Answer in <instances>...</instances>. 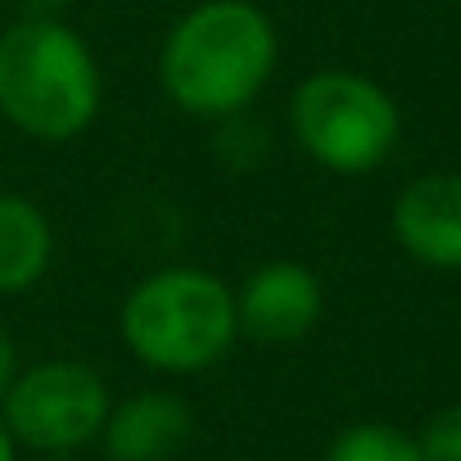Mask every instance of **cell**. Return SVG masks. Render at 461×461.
Wrapping results in <instances>:
<instances>
[{"label": "cell", "mask_w": 461, "mask_h": 461, "mask_svg": "<svg viewBox=\"0 0 461 461\" xmlns=\"http://www.w3.org/2000/svg\"><path fill=\"white\" fill-rule=\"evenodd\" d=\"M281 59L276 23L254 0H199L158 50V86L190 118H236L272 82Z\"/></svg>", "instance_id": "obj_1"}, {"label": "cell", "mask_w": 461, "mask_h": 461, "mask_svg": "<svg viewBox=\"0 0 461 461\" xmlns=\"http://www.w3.org/2000/svg\"><path fill=\"white\" fill-rule=\"evenodd\" d=\"M104 100L91 46L55 14H28L0 32V118L59 145L82 136Z\"/></svg>", "instance_id": "obj_2"}, {"label": "cell", "mask_w": 461, "mask_h": 461, "mask_svg": "<svg viewBox=\"0 0 461 461\" xmlns=\"http://www.w3.org/2000/svg\"><path fill=\"white\" fill-rule=\"evenodd\" d=\"M118 330L127 353L149 371L199 375L240 339L236 290L203 267H163L131 285L118 312Z\"/></svg>", "instance_id": "obj_3"}, {"label": "cell", "mask_w": 461, "mask_h": 461, "mask_svg": "<svg viewBox=\"0 0 461 461\" xmlns=\"http://www.w3.org/2000/svg\"><path fill=\"white\" fill-rule=\"evenodd\" d=\"M290 131L299 149L339 176L375 172L402 131L393 95L348 68H321L290 95Z\"/></svg>", "instance_id": "obj_4"}, {"label": "cell", "mask_w": 461, "mask_h": 461, "mask_svg": "<svg viewBox=\"0 0 461 461\" xmlns=\"http://www.w3.org/2000/svg\"><path fill=\"white\" fill-rule=\"evenodd\" d=\"M109 407L113 393L95 366L73 357H46L14 375L5 402H0V425L10 429L14 447L41 456H77L82 447L100 443Z\"/></svg>", "instance_id": "obj_5"}, {"label": "cell", "mask_w": 461, "mask_h": 461, "mask_svg": "<svg viewBox=\"0 0 461 461\" xmlns=\"http://www.w3.org/2000/svg\"><path fill=\"white\" fill-rule=\"evenodd\" d=\"M326 312V290L312 267L276 258L249 272L236 290V326L258 344H294L317 330Z\"/></svg>", "instance_id": "obj_6"}, {"label": "cell", "mask_w": 461, "mask_h": 461, "mask_svg": "<svg viewBox=\"0 0 461 461\" xmlns=\"http://www.w3.org/2000/svg\"><path fill=\"white\" fill-rule=\"evenodd\" d=\"M398 249L434 272H461V172H420L389 212Z\"/></svg>", "instance_id": "obj_7"}, {"label": "cell", "mask_w": 461, "mask_h": 461, "mask_svg": "<svg viewBox=\"0 0 461 461\" xmlns=\"http://www.w3.org/2000/svg\"><path fill=\"white\" fill-rule=\"evenodd\" d=\"M190 429H194V416L176 393L140 389L109 407L100 443L109 461H172L190 443Z\"/></svg>", "instance_id": "obj_8"}, {"label": "cell", "mask_w": 461, "mask_h": 461, "mask_svg": "<svg viewBox=\"0 0 461 461\" xmlns=\"http://www.w3.org/2000/svg\"><path fill=\"white\" fill-rule=\"evenodd\" d=\"M50 217L23 194H0V294H28L50 272Z\"/></svg>", "instance_id": "obj_9"}, {"label": "cell", "mask_w": 461, "mask_h": 461, "mask_svg": "<svg viewBox=\"0 0 461 461\" xmlns=\"http://www.w3.org/2000/svg\"><path fill=\"white\" fill-rule=\"evenodd\" d=\"M326 461H425V456L416 447V434L384 420H357L330 438Z\"/></svg>", "instance_id": "obj_10"}, {"label": "cell", "mask_w": 461, "mask_h": 461, "mask_svg": "<svg viewBox=\"0 0 461 461\" xmlns=\"http://www.w3.org/2000/svg\"><path fill=\"white\" fill-rule=\"evenodd\" d=\"M416 447H420L425 461H461V402L438 407V411L420 425Z\"/></svg>", "instance_id": "obj_11"}, {"label": "cell", "mask_w": 461, "mask_h": 461, "mask_svg": "<svg viewBox=\"0 0 461 461\" xmlns=\"http://www.w3.org/2000/svg\"><path fill=\"white\" fill-rule=\"evenodd\" d=\"M23 366H19V348H14V339L0 330V402H5V393H10V384H14V375H19Z\"/></svg>", "instance_id": "obj_12"}, {"label": "cell", "mask_w": 461, "mask_h": 461, "mask_svg": "<svg viewBox=\"0 0 461 461\" xmlns=\"http://www.w3.org/2000/svg\"><path fill=\"white\" fill-rule=\"evenodd\" d=\"M0 461H19V447H14V438H10L5 425H0Z\"/></svg>", "instance_id": "obj_13"}, {"label": "cell", "mask_w": 461, "mask_h": 461, "mask_svg": "<svg viewBox=\"0 0 461 461\" xmlns=\"http://www.w3.org/2000/svg\"><path fill=\"white\" fill-rule=\"evenodd\" d=\"M447 5H461V0H447Z\"/></svg>", "instance_id": "obj_14"}]
</instances>
